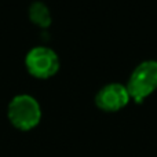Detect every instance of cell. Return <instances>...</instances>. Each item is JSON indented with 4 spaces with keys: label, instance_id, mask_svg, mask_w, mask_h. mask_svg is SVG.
Listing matches in <instances>:
<instances>
[{
    "label": "cell",
    "instance_id": "obj_1",
    "mask_svg": "<svg viewBox=\"0 0 157 157\" xmlns=\"http://www.w3.org/2000/svg\"><path fill=\"white\" fill-rule=\"evenodd\" d=\"M41 106L30 94H18L7 105V119L19 131H32L41 121Z\"/></svg>",
    "mask_w": 157,
    "mask_h": 157
},
{
    "label": "cell",
    "instance_id": "obj_2",
    "mask_svg": "<svg viewBox=\"0 0 157 157\" xmlns=\"http://www.w3.org/2000/svg\"><path fill=\"white\" fill-rule=\"evenodd\" d=\"M125 88L134 103H144L157 90V61H142L131 72Z\"/></svg>",
    "mask_w": 157,
    "mask_h": 157
},
{
    "label": "cell",
    "instance_id": "obj_3",
    "mask_svg": "<svg viewBox=\"0 0 157 157\" xmlns=\"http://www.w3.org/2000/svg\"><path fill=\"white\" fill-rule=\"evenodd\" d=\"M25 69L37 80H48L58 73L61 61L58 54L47 46L32 47L25 55Z\"/></svg>",
    "mask_w": 157,
    "mask_h": 157
},
{
    "label": "cell",
    "instance_id": "obj_4",
    "mask_svg": "<svg viewBox=\"0 0 157 157\" xmlns=\"http://www.w3.org/2000/svg\"><path fill=\"white\" fill-rule=\"evenodd\" d=\"M94 101L99 110L106 112V113H116L124 109L131 99L125 88V84L108 83L98 90Z\"/></svg>",
    "mask_w": 157,
    "mask_h": 157
},
{
    "label": "cell",
    "instance_id": "obj_5",
    "mask_svg": "<svg viewBox=\"0 0 157 157\" xmlns=\"http://www.w3.org/2000/svg\"><path fill=\"white\" fill-rule=\"evenodd\" d=\"M28 18L33 25L47 29L52 24V17L48 6L43 2H33L28 8Z\"/></svg>",
    "mask_w": 157,
    "mask_h": 157
}]
</instances>
